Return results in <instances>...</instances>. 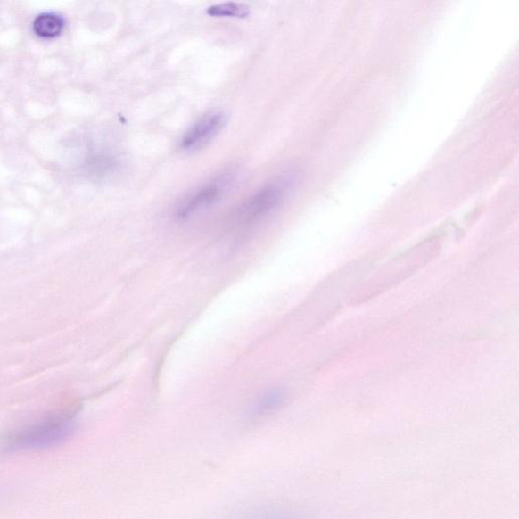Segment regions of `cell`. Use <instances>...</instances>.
Instances as JSON below:
<instances>
[{
  "label": "cell",
  "instance_id": "8992f818",
  "mask_svg": "<svg viewBox=\"0 0 519 519\" xmlns=\"http://www.w3.org/2000/svg\"><path fill=\"white\" fill-rule=\"evenodd\" d=\"M63 27V20L51 13L41 14L34 21L35 32L43 38H54L62 33Z\"/></svg>",
  "mask_w": 519,
  "mask_h": 519
},
{
  "label": "cell",
  "instance_id": "3957f363",
  "mask_svg": "<svg viewBox=\"0 0 519 519\" xmlns=\"http://www.w3.org/2000/svg\"><path fill=\"white\" fill-rule=\"evenodd\" d=\"M226 123L227 115L220 111L205 115L184 136L181 147L193 151L204 146L218 135Z\"/></svg>",
  "mask_w": 519,
  "mask_h": 519
},
{
  "label": "cell",
  "instance_id": "277c9868",
  "mask_svg": "<svg viewBox=\"0 0 519 519\" xmlns=\"http://www.w3.org/2000/svg\"><path fill=\"white\" fill-rule=\"evenodd\" d=\"M225 186V183L217 182L193 193L192 195L183 200V202L177 206L176 217L179 219H186L191 215L217 202L222 196Z\"/></svg>",
  "mask_w": 519,
  "mask_h": 519
},
{
  "label": "cell",
  "instance_id": "52a82bcc",
  "mask_svg": "<svg viewBox=\"0 0 519 519\" xmlns=\"http://www.w3.org/2000/svg\"><path fill=\"white\" fill-rule=\"evenodd\" d=\"M206 12L217 18L246 19L250 16V7L240 3H225L210 6Z\"/></svg>",
  "mask_w": 519,
  "mask_h": 519
},
{
  "label": "cell",
  "instance_id": "7a4b0ae2",
  "mask_svg": "<svg viewBox=\"0 0 519 519\" xmlns=\"http://www.w3.org/2000/svg\"><path fill=\"white\" fill-rule=\"evenodd\" d=\"M283 196V188L276 186V185L262 189L236 211V224L241 227L255 225L256 222L261 220L276 209Z\"/></svg>",
  "mask_w": 519,
  "mask_h": 519
},
{
  "label": "cell",
  "instance_id": "5b68a950",
  "mask_svg": "<svg viewBox=\"0 0 519 519\" xmlns=\"http://www.w3.org/2000/svg\"><path fill=\"white\" fill-rule=\"evenodd\" d=\"M284 401V392L279 389H271L258 397L253 407H251V412L257 416H263V415L278 409Z\"/></svg>",
  "mask_w": 519,
  "mask_h": 519
},
{
  "label": "cell",
  "instance_id": "6da1fadb",
  "mask_svg": "<svg viewBox=\"0 0 519 519\" xmlns=\"http://www.w3.org/2000/svg\"><path fill=\"white\" fill-rule=\"evenodd\" d=\"M73 432L71 420L50 418L7 436L3 448L10 452L47 449L69 440Z\"/></svg>",
  "mask_w": 519,
  "mask_h": 519
}]
</instances>
